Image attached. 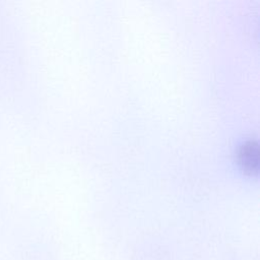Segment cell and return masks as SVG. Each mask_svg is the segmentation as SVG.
<instances>
[{"instance_id": "cell-1", "label": "cell", "mask_w": 260, "mask_h": 260, "mask_svg": "<svg viewBox=\"0 0 260 260\" xmlns=\"http://www.w3.org/2000/svg\"><path fill=\"white\" fill-rule=\"evenodd\" d=\"M241 162L249 171L256 169L258 165V147L253 141L246 142L240 150Z\"/></svg>"}]
</instances>
